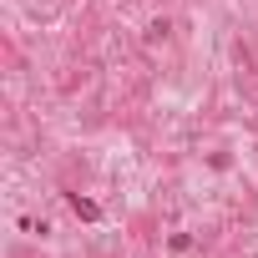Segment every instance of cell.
<instances>
[{
  "mask_svg": "<svg viewBox=\"0 0 258 258\" xmlns=\"http://www.w3.org/2000/svg\"><path fill=\"white\" fill-rule=\"evenodd\" d=\"M71 208H76V213H81V218H91V223H96V218H101V208H96V203H86V198H71Z\"/></svg>",
  "mask_w": 258,
  "mask_h": 258,
  "instance_id": "obj_1",
  "label": "cell"
}]
</instances>
